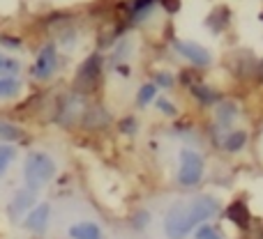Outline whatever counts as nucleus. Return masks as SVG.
Returning a JSON list of instances; mask_svg holds the SVG:
<instances>
[{"instance_id":"obj_1","label":"nucleus","mask_w":263,"mask_h":239,"mask_svg":"<svg viewBox=\"0 0 263 239\" xmlns=\"http://www.w3.org/2000/svg\"><path fill=\"white\" fill-rule=\"evenodd\" d=\"M55 175V163L49 154L44 152H32L26 159V166H23V177H26L28 191H37L44 184H49Z\"/></svg>"},{"instance_id":"obj_2","label":"nucleus","mask_w":263,"mask_h":239,"mask_svg":"<svg viewBox=\"0 0 263 239\" xmlns=\"http://www.w3.org/2000/svg\"><path fill=\"white\" fill-rule=\"evenodd\" d=\"M203 177V159L192 149L180 152V170H178V182L182 186H194Z\"/></svg>"},{"instance_id":"obj_3","label":"nucleus","mask_w":263,"mask_h":239,"mask_svg":"<svg viewBox=\"0 0 263 239\" xmlns=\"http://www.w3.org/2000/svg\"><path fill=\"white\" fill-rule=\"evenodd\" d=\"M164 230H166L168 239H185L190 235L192 226L187 219V205H176L168 209L166 219H164Z\"/></svg>"},{"instance_id":"obj_4","label":"nucleus","mask_w":263,"mask_h":239,"mask_svg":"<svg viewBox=\"0 0 263 239\" xmlns=\"http://www.w3.org/2000/svg\"><path fill=\"white\" fill-rule=\"evenodd\" d=\"M217 200L210 198V195H199V198H194L190 205H187V219H190V226H199L201 221H205V219H210L215 212H217Z\"/></svg>"},{"instance_id":"obj_5","label":"nucleus","mask_w":263,"mask_h":239,"mask_svg":"<svg viewBox=\"0 0 263 239\" xmlns=\"http://www.w3.org/2000/svg\"><path fill=\"white\" fill-rule=\"evenodd\" d=\"M55 62H58V55H55V46L49 44L40 51L35 64H32V76L35 78H49L55 69Z\"/></svg>"},{"instance_id":"obj_6","label":"nucleus","mask_w":263,"mask_h":239,"mask_svg":"<svg viewBox=\"0 0 263 239\" xmlns=\"http://www.w3.org/2000/svg\"><path fill=\"white\" fill-rule=\"evenodd\" d=\"M173 46H176L178 53L185 55V58L190 60L192 64H196V67H208L210 64V53L203 49V46L196 44V41H173Z\"/></svg>"},{"instance_id":"obj_7","label":"nucleus","mask_w":263,"mask_h":239,"mask_svg":"<svg viewBox=\"0 0 263 239\" xmlns=\"http://www.w3.org/2000/svg\"><path fill=\"white\" fill-rule=\"evenodd\" d=\"M100 55H90V58L83 62V67L79 69V76H77V83L79 88L83 90H90L97 81H100Z\"/></svg>"},{"instance_id":"obj_8","label":"nucleus","mask_w":263,"mask_h":239,"mask_svg":"<svg viewBox=\"0 0 263 239\" xmlns=\"http://www.w3.org/2000/svg\"><path fill=\"white\" fill-rule=\"evenodd\" d=\"M49 216H51V207L46 203H42V205H37V207L30 209V214L26 216L23 226H26L30 232H44L46 226H49Z\"/></svg>"},{"instance_id":"obj_9","label":"nucleus","mask_w":263,"mask_h":239,"mask_svg":"<svg viewBox=\"0 0 263 239\" xmlns=\"http://www.w3.org/2000/svg\"><path fill=\"white\" fill-rule=\"evenodd\" d=\"M32 205H35V191H28V189L26 191H16V195L12 198V203H9V207H7L9 219L16 221L23 212H30Z\"/></svg>"},{"instance_id":"obj_10","label":"nucleus","mask_w":263,"mask_h":239,"mask_svg":"<svg viewBox=\"0 0 263 239\" xmlns=\"http://www.w3.org/2000/svg\"><path fill=\"white\" fill-rule=\"evenodd\" d=\"M81 118H83V99H79V97H69V99H65L58 120L63 122V124H72L74 120H81Z\"/></svg>"},{"instance_id":"obj_11","label":"nucleus","mask_w":263,"mask_h":239,"mask_svg":"<svg viewBox=\"0 0 263 239\" xmlns=\"http://www.w3.org/2000/svg\"><path fill=\"white\" fill-rule=\"evenodd\" d=\"M83 126H88V129H100V126H106L109 124V113H106L104 108H100V106H92V108H88L86 113H83Z\"/></svg>"},{"instance_id":"obj_12","label":"nucleus","mask_w":263,"mask_h":239,"mask_svg":"<svg viewBox=\"0 0 263 239\" xmlns=\"http://www.w3.org/2000/svg\"><path fill=\"white\" fill-rule=\"evenodd\" d=\"M69 237L72 239H102V230L95 223L83 221V223H77V226L69 228Z\"/></svg>"},{"instance_id":"obj_13","label":"nucleus","mask_w":263,"mask_h":239,"mask_svg":"<svg viewBox=\"0 0 263 239\" xmlns=\"http://www.w3.org/2000/svg\"><path fill=\"white\" fill-rule=\"evenodd\" d=\"M227 216L231 219L236 226H240V228H245L247 223H250V214H247V207L242 203L231 205V207H229V212H227Z\"/></svg>"},{"instance_id":"obj_14","label":"nucleus","mask_w":263,"mask_h":239,"mask_svg":"<svg viewBox=\"0 0 263 239\" xmlns=\"http://www.w3.org/2000/svg\"><path fill=\"white\" fill-rule=\"evenodd\" d=\"M18 90H21V83L16 78L0 76V97H14Z\"/></svg>"},{"instance_id":"obj_15","label":"nucleus","mask_w":263,"mask_h":239,"mask_svg":"<svg viewBox=\"0 0 263 239\" xmlns=\"http://www.w3.org/2000/svg\"><path fill=\"white\" fill-rule=\"evenodd\" d=\"M192 92H194L203 104H213V101H217V92H213L210 88L201 85V83H194V85H192Z\"/></svg>"},{"instance_id":"obj_16","label":"nucleus","mask_w":263,"mask_h":239,"mask_svg":"<svg viewBox=\"0 0 263 239\" xmlns=\"http://www.w3.org/2000/svg\"><path fill=\"white\" fill-rule=\"evenodd\" d=\"M247 140V134H242V131H236V134H229L227 140H224V147L229 149V152H236V149H240L242 145H245Z\"/></svg>"},{"instance_id":"obj_17","label":"nucleus","mask_w":263,"mask_h":239,"mask_svg":"<svg viewBox=\"0 0 263 239\" xmlns=\"http://www.w3.org/2000/svg\"><path fill=\"white\" fill-rule=\"evenodd\" d=\"M14 157H16V149L12 145H0V175L7 170V166L14 161Z\"/></svg>"},{"instance_id":"obj_18","label":"nucleus","mask_w":263,"mask_h":239,"mask_svg":"<svg viewBox=\"0 0 263 239\" xmlns=\"http://www.w3.org/2000/svg\"><path fill=\"white\" fill-rule=\"evenodd\" d=\"M233 118H236V106L233 104H224L222 108H219V113H217V120H219V124L222 126H227V124H231Z\"/></svg>"},{"instance_id":"obj_19","label":"nucleus","mask_w":263,"mask_h":239,"mask_svg":"<svg viewBox=\"0 0 263 239\" xmlns=\"http://www.w3.org/2000/svg\"><path fill=\"white\" fill-rule=\"evenodd\" d=\"M155 95H157V85H155V83H148V85H143L139 90V104L141 106L150 104V101L155 99Z\"/></svg>"},{"instance_id":"obj_20","label":"nucleus","mask_w":263,"mask_h":239,"mask_svg":"<svg viewBox=\"0 0 263 239\" xmlns=\"http://www.w3.org/2000/svg\"><path fill=\"white\" fill-rule=\"evenodd\" d=\"M0 138H7V140L21 138V129L14 124H7V122H0Z\"/></svg>"},{"instance_id":"obj_21","label":"nucleus","mask_w":263,"mask_h":239,"mask_svg":"<svg viewBox=\"0 0 263 239\" xmlns=\"http://www.w3.org/2000/svg\"><path fill=\"white\" fill-rule=\"evenodd\" d=\"M194 239H222V232L213 226H203L196 230V237Z\"/></svg>"},{"instance_id":"obj_22","label":"nucleus","mask_w":263,"mask_h":239,"mask_svg":"<svg viewBox=\"0 0 263 239\" xmlns=\"http://www.w3.org/2000/svg\"><path fill=\"white\" fill-rule=\"evenodd\" d=\"M18 72V62L12 58H5L3 53H0V74H16Z\"/></svg>"},{"instance_id":"obj_23","label":"nucleus","mask_w":263,"mask_h":239,"mask_svg":"<svg viewBox=\"0 0 263 239\" xmlns=\"http://www.w3.org/2000/svg\"><path fill=\"white\" fill-rule=\"evenodd\" d=\"M162 5L166 12H178L180 9V0H162Z\"/></svg>"},{"instance_id":"obj_24","label":"nucleus","mask_w":263,"mask_h":239,"mask_svg":"<svg viewBox=\"0 0 263 239\" xmlns=\"http://www.w3.org/2000/svg\"><path fill=\"white\" fill-rule=\"evenodd\" d=\"M157 106L164 111V113H168V115H176V108H173V106H168V104H166V99H159V101H157Z\"/></svg>"},{"instance_id":"obj_25","label":"nucleus","mask_w":263,"mask_h":239,"mask_svg":"<svg viewBox=\"0 0 263 239\" xmlns=\"http://www.w3.org/2000/svg\"><path fill=\"white\" fill-rule=\"evenodd\" d=\"M157 81H162V83H159V85L168 88V85H171V83H173V78L168 76V74H159V76H157Z\"/></svg>"}]
</instances>
